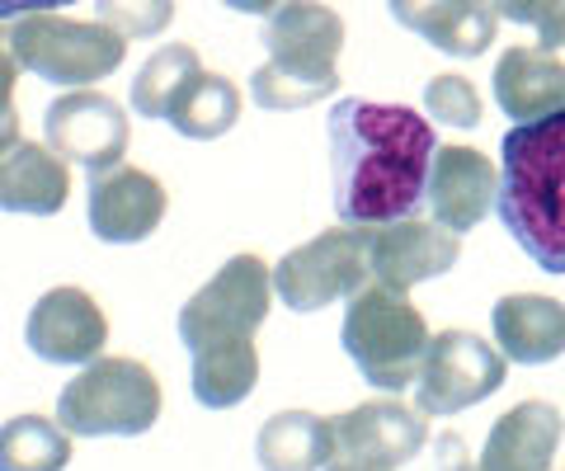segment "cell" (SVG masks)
Returning <instances> with one entry per match:
<instances>
[{"mask_svg": "<svg viewBox=\"0 0 565 471\" xmlns=\"http://www.w3.org/2000/svg\"><path fill=\"white\" fill-rule=\"evenodd\" d=\"M386 10L401 29L419 33L448 57H481L500 24L490 0H386Z\"/></svg>", "mask_w": 565, "mask_h": 471, "instance_id": "cell-16", "label": "cell"}, {"mask_svg": "<svg viewBox=\"0 0 565 471\" xmlns=\"http://www.w3.org/2000/svg\"><path fill=\"white\" fill-rule=\"evenodd\" d=\"M14 81H20V57H14V47H10V33L0 29V161L24 142L20 109H14Z\"/></svg>", "mask_w": 565, "mask_h": 471, "instance_id": "cell-29", "label": "cell"}, {"mask_svg": "<svg viewBox=\"0 0 565 471\" xmlns=\"http://www.w3.org/2000/svg\"><path fill=\"white\" fill-rule=\"evenodd\" d=\"M71 433L47 415H14L0 425V471H66Z\"/></svg>", "mask_w": 565, "mask_h": 471, "instance_id": "cell-24", "label": "cell"}, {"mask_svg": "<svg viewBox=\"0 0 565 471\" xmlns=\"http://www.w3.org/2000/svg\"><path fill=\"white\" fill-rule=\"evenodd\" d=\"M43 142L66 165H81L90 174L118 170L122 151H128V114L118 99L99 90H66L43 109Z\"/></svg>", "mask_w": 565, "mask_h": 471, "instance_id": "cell-10", "label": "cell"}, {"mask_svg": "<svg viewBox=\"0 0 565 471\" xmlns=\"http://www.w3.org/2000/svg\"><path fill=\"white\" fill-rule=\"evenodd\" d=\"M24 344L43 363H95L109 344V317L85 288H47L24 321Z\"/></svg>", "mask_w": 565, "mask_h": 471, "instance_id": "cell-13", "label": "cell"}, {"mask_svg": "<svg viewBox=\"0 0 565 471\" xmlns=\"http://www.w3.org/2000/svg\"><path fill=\"white\" fill-rule=\"evenodd\" d=\"M90 232L109 246H137L166 217V189L156 174L137 165H118L90 174Z\"/></svg>", "mask_w": 565, "mask_h": 471, "instance_id": "cell-15", "label": "cell"}, {"mask_svg": "<svg viewBox=\"0 0 565 471\" xmlns=\"http://www.w3.org/2000/svg\"><path fill=\"white\" fill-rule=\"evenodd\" d=\"M334 165V217L344 226H392L415 217L434 165V118L405 104L340 99L326 118Z\"/></svg>", "mask_w": 565, "mask_h": 471, "instance_id": "cell-1", "label": "cell"}, {"mask_svg": "<svg viewBox=\"0 0 565 471\" xmlns=\"http://www.w3.org/2000/svg\"><path fill=\"white\" fill-rule=\"evenodd\" d=\"M424 114L448 128H476L481 124V95H476V85L467 76L444 72L424 85Z\"/></svg>", "mask_w": 565, "mask_h": 471, "instance_id": "cell-26", "label": "cell"}, {"mask_svg": "<svg viewBox=\"0 0 565 471\" xmlns=\"http://www.w3.org/2000/svg\"><path fill=\"white\" fill-rule=\"evenodd\" d=\"M326 471H373V467H359V462H344V458H334Z\"/></svg>", "mask_w": 565, "mask_h": 471, "instance_id": "cell-33", "label": "cell"}, {"mask_svg": "<svg viewBox=\"0 0 565 471\" xmlns=\"http://www.w3.org/2000/svg\"><path fill=\"white\" fill-rule=\"evenodd\" d=\"M424 443H429V425H424L419 410L401 406V400H363V406L334 415V452L344 462L396 471L415 462Z\"/></svg>", "mask_w": 565, "mask_h": 471, "instance_id": "cell-11", "label": "cell"}, {"mask_svg": "<svg viewBox=\"0 0 565 471\" xmlns=\"http://www.w3.org/2000/svg\"><path fill=\"white\" fill-rule=\"evenodd\" d=\"M269 307H274V269L259 255H232L180 307V344L189 354H199V349L212 344L255 340Z\"/></svg>", "mask_w": 565, "mask_h": 471, "instance_id": "cell-7", "label": "cell"}, {"mask_svg": "<svg viewBox=\"0 0 565 471\" xmlns=\"http://www.w3.org/2000/svg\"><path fill=\"white\" fill-rule=\"evenodd\" d=\"M509 358L490 340L471 335V330H438L424 354V368L415 377V410L448 420L467 406H481L486 396L504 387Z\"/></svg>", "mask_w": 565, "mask_h": 471, "instance_id": "cell-9", "label": "cell"}, {"mask_svg": "<svg viewBox=\"0 0 565 471\" xmlns=\"http://www.w3.org/2000/svg\"><path fill=\"white\" fill-rule=\"evenodd\" d=\"M424 203L434 207V222L448 232H471L490 217V207L500 203V170L490 156L471 147H438L429 165V189Z\"/></svg>", "mask_w": 565, "mask_h": 471, "instance_id": "cell-14", "label": "cell"}, {"mask_svg": "<svg viewBox=\"0 0 565 471\" xmlns=\"http://www.w3.org/2000/svg\"><path fill=\"white\" fill-rule=\"evenodd\" d=\"M199 72H203V62L189 43L156 47L151 57L141 62V72L132 76V114L137 118H166L174 95H180Z\"/></svg>", "mask_w": 565, "mask_h": 471, "instance_id": "cell-25", "label": "cell"}, {"mask_svg": "<svg viewBox=\"0 0 565 471\" xmlns=\"http://www.w3.org/2000/svg\"><path fill=\"white\" fill-rule=\"evenodd\" d=\"M76 0H0V20H20V14H43V10H66Z\"/></svg>", "mask_w": 565, "mask_h": 471, "instance_id": "cell-31", "label": "cell"}, {"mask_svg": "<svg viewBox=\"0 0 565 471\" xmlns=\"http://www.w3.org/2000/svg\"><path fill=\"white\" fill-rule=\"evenodd\" d=\"M6 33L24 72L47 85H62V90H85V85L114 76L128 57V39L104 20H71L57 10L20 14Z\"/></svg>", "mask_w": 565, "mask_h": 471, "instance_id": "cell-6", "label": "cell"}, {"mask_svg": "<svg viewBox=\"0 0 565 471\" xmlns=\"http://www.w3.org/2000/svg\"><path fill=\"white\" fill-rule=\"evenodd\" d=\"M494 104L514 118V124H533L565 109V62H556L546 47H509L494 62Z\"/></svg>", "mask_w": 565, "mask_h": 471, "instance_id": "cell-19", "label": "cell"}, {"mask_svg": "<svg viewBox=\"0 0 565 471\" xmlns=\"http://www.w3.org/2000/svg\"><path fill=\"white\" fill-rule=\"evenodd\" d=\"M226 10H236V14H264V20H269V14L282 6V0H222Z\"/></svg>", "mask_w": 565, "mask_h": 471, "instance_id": "cell-32", "label": "cell"}, {"mask_svg": "<svg viewBox=\"0 0 565 471\" xmlns=\"http://www.w3.org/2000/svg\"><path fill=\"white\" fill-rule=\"evenodd\" d=\"M161 420V382L137 358L85 363L57 396V425L71 439H132Z\"/></svg>", "mask_w": 565, "mask_h": 471, "instance_id": "cell-5", "label": "cell"}, {"mask_svg": "<svg viewBox=\"0 0 565 471\" xmlns=\"http://www.w3.org/2000/svg\"><path fill=\"white\" fill-rule=\"evenodd\" d=\"M170 128L189 137V142H212V137L232 132L241 118V90L236 81H226L217 72H199L170 104Z\"/></svg>", "mask_w": 565, "mask_h": 471, "instance_id": "cell-23", "label": "cell"}, {"mask_svg": "<svg viewBox=\"0 0 565 471\" xmlns=\"http://www.w3.org/2000/svg\"><path fill=\"white\" fill-rule=\"evenodd\" d=\"M269 62L250 76V99L269 114L311 109L326 95L340 90V47H344V20L321 0H282L264 20L259 33Z\"/></svg>", "mask_w": 565, "mask_h": 471, "instance_id": "cell-3", "label": "cell"}, {"mask_svg": "<svg viewBox=\"0 0 565 471\" xmlns=\"http://www.w3.org/2000/svg\"><path fill=\"white\" fill-rule=\"evenodd\" d=\"M367 232L363 226H334L307 246L288 250L274 265V292L288 311H326L330 302H349L367 288Z\"/></svg>", "mask_w": 565, "mask_h": 471, "instance_id": "cell-8", "label": "cell"}, {"mask_svg": "<svg viewBox=\"0 0 565 471\" xmlns=\"http://www.w3.org/2000/svg\"><path fill=\"white\" fill-rule=\"evenodd\" d=\"M259 382V354L255 340H236V344H212L193 354V400L207 410H232Z\"/></svg>", "mask_w": 565, "mask_h": 471, "instance_id": "cell-22", "label": "cell"}, {"mask_svg": "<svg viewBox=\"0 0 565 471\" xmlns=\"http://www.w3.org/2000/svg\"><path fill=\"white\" fill-rule=\"evenodd\" d=\"M490 330L509 363L542 368L565 354V302L542 298V292H514V298L494 302Z\"/></svg>", "mask_w": 565, "mask_h": 471, "instance_id": "cell-18", "label": "cell"}, {"mask_svg": "<svg viewBox=\"0 0 565 471\" xmlns=\"http://www.w3.org/2000/svg\"><path fill=\"white\" fill-rule=\"evenodd\" d=\"M340 340L363 382H373L377 392L401 396L405 387H415L434 335H429V321L419 317V307L405 292L386 283H367L344 307Z\"/></svg>", "mask_w": 565, "mask_h": 471, "instance_id": "cell-4", "label": "cell"}, {"mask_svg": "<svg viewBox=\"0 0 565 471\" xmlns=\"http://www.w3.org/2000/svg\"><path fill=\"white\" fill-rule=\"evenodd\" d=\"M490 6L500 20L533 29L546 52L565 47V0H490Z\"/></svg>", "mask_w": 565, "mask_h": 471, "instance_id": "cell-28", "label": "cell"}, {"mask_svg": "<svg viewBox=\"0 0 565 471\" xmlns=\"http://www.w3.org/2000/svg\"><path fill=\"white\" fill-rule=\"evenodd\" d=\"M494 213L537 269L565 274V109L504 132Z\"/></svg>", "mask_w": 565, "mask_h": 471, "instance_id": "cell-2", "label": "cell"}, {"mask_svg": "<svg viewBox=\"0 0 565 471\" xmlns=\"http://www.w3.org/2000/svg\"><path fill=\"white\" fill-rule=\"evenodd\" d=\"M565 415L552 400H519L490 425L481 448V471H552Z\"/></svg>", "mask_w": 565, "mask_h": 471, "instance_id": "cell-17", "label": "cell"}, {"mask_svg": "<svg viewBox=\"0 0 565 471\" xmlns=\"http://www.w3.org/2000/svg\"><path fill=\"white\" fill-rule=\"evenodd\" d=\"M255 458L264 471H321L334 452V420L311 410H278L255 433Z\"/></svg>", "mask_w": 565, "mask_h": 471, "instance_id": "cell-21", "label": "cell"}, {"mask_svg": "<svg viewBox=\"0 0 565 471\" xmlns=\"http://www.w3.org/2000/svg\"><path fill=\"white\" fill-rule=\"evenodd\" d=\"M71 199V170L47 142H20L0 161V207L24 217H52Z\"/></svg>", "mask_w": 565, "mask_h": 471, "instance_id": "cell-20", "label": "cell"}, {"mask_svg": "<svg viewBox=\"0 0 565 471\" xmlns=\"http://www.w3.org/2000/svg\"><path fill=\"white\" fill-rule=\"evenodd\" d=\"M95 10L122 39H161L174 20V0H95Z\"/></svg>", "mask_w": 565, "mask_h": 471, "instance_id": "cell-27", "label": "cell"}, {"mask_svg": "<svg viewBox=\"0 0 565 471\" xmlns=\"http://www.w3.org/2000/svg\"><path fill=\"white\" fill-rule=\"evenodd\" d=\"M367 232V269H373V283H386L396 292H411L415 283H429V278L448 274L457 259H462V240L457 232L438 222H392V226H363Z\"/></svg>", "mask_w": 565, "mask_h": 471, "instance_id": "cell-12", "label": "cell"}, {"mask_svg": "<svg viewBox=\"0 0 565 471\" xmlns=\"http://www.w3.org/2000/svg\"><path fill=\"white\" fill-rule=\"evenodd\" d=\"M434 452H438V471H481V462H471L462 433H438Z\"/></svg>", "mask_w": 565, "mask_h": 471, "instance_id": "cell-30", "label": "cell"}]
</instances>
